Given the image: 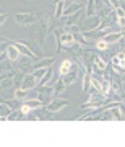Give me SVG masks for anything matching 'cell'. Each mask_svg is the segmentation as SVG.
Segmentation results:
<instances>
[{
  "label": "cell",
  "mask_w": 125,
  "mask_h": 147,
  "mask_svg": "<svg viewBox=\"0 0 125 147\" xmlns=\"http://www.w3.org/2000/svg\"><path fill=\"white\" fill-rule=\"evenodd\" d=\"M16 62L20 64V70H21V74H23V75H25V74H29V70H31V65H33L31 59L26 57V56H23V57L20 56V59H18Z\"/></svg>",
  "instance_id": "14"
},
{
  "label": "cell",
  "mask_w": 125,
  "mask_h": 147,
  "mask_svg": "<svg viewBox=\"0 0 125 147\" xmlns=\"http://www.w3.org/2000/svg\"><path fill=\"white\" fill-rule=\"evenodd\" d=\"M52 88H54V98H55L59 93H62L63 90H65V85H63L62 79H60V75H59V79L55 80V84L52 85Z\"/></svg>",
  "instance_id": "22"
},
{
  "label": "cell",
  "mask_w": 125,
  "mask_h": 147,
  "mask_svg": "<svg viewBox=\"0 0 125 147\" xmlns=\"http://www.w3.org/2000/svg\"><path fill=\"white\" fill-rule=\"evenodd\" d=\"M117 57H119L120 61L124 62V61H125V53H124V51H119V54H117Z\"/></svg>",
  "instance_id": "38"
},
{
  "label": "cell",
  "mask_w": 125,
  "mask_h": 147,
  "mask_svg": "<svg viewBox=\"0 0 125 147\" xmlns=\"http://www.w3.org/2000/svg\"><path fill=\"white\" fill-rule=\"evenodd\" d=\"M54 62H55V57H41V59H37V61L33 62L31 69L33 70H34V69H41V67L47 69V67H51Z\"/></svg>",
  "instance_id": "10"
},
{
  "label": "cell",
  "mask_w": 125,
  "mask_h": 147,
  "mask_svg": "<svg viewBox=\"0 0 125 147\" xmlns=\"http://www.w3.org/2000/svg\"><path fill=\"white\" fill-rule=\"evenodd\" d=\"M21 42H23V44H26V46L31 49L33 53L36 54L37 57H42V54H41V46H37L34 41H31V39H21Z\"/></svg>",
  "instance_id": "19"
},
{
  "label": "cell",
  "mask_w": 125,
  "mask_h": 147,
  "mask_svg": "<svg viewBox=\"0 0 125 147\" xmlns=\"http://www.w3.org/2000/svg\"><path fill=\"white\" fill-rule=\"evenodd\" d=\"M60 79H62V82H63V85H65V87H68V85L75 84V82L78 80V69L73 67L72 70H70V72L65 74V75H62Z\"/></svg>",
  "instance_id": "9"
},
{
  "label": "cell",
  "mask_w": 125,
  "mask_h": 147,
  "mask_svg": "<svg viewBox=\"0 0 125 147\" xmlns=\"http://www.w3.org/2000/svg\"><path fill=\"white\" fill-rule=\"evenodd\" d=\"M73 67H75V65H73V61H72V59H63L62 64H60V69H59V75L62 77V75L68 74Z\"/></svg>",
  "instance_id": "15"
},
{
  "label": "cell",
  "mask_w": 125,
  "mask_h": 147,
  "mask_svg": "<svg viewBox=\"0 0 125 147\" xmlns=\"http://www.w3.org/2000/svg\"><path fill=\"white\" fill-rule=\"evenodd\" d=\"M7 46H8V39H5V41H0V54H2V51H5Z\"/></svg>",
  "instance_id": "35"
},
{
  "label": "cell",
  "mask_w": 125,
  "mask_h": 147,
  "mask_svg": "<svg viewBox=\"0 0 125 147\" xmlns=\"http://www.w3.org/2000/svg\"><path fill=\"white\" fill-rule=\"evenodd\" d=\"M78 3H81V5H84V3H86V0H80Z\"/></svg>",
  "instance_id": "39"
},
{
  "label": "cell",
  "mask_w": 125,
  "mask_h": 147,
  "mask_svg": "<svg viewBox=\"0 0 125 147\" xmlns=\"http://www.w3.org/2000/svg\"><path fill=\"white\" fill-rule=\"evenodd\" d=\"M122 36H124V30H120V31H115V33H107L106 36H102V39H104L107 44H110V42H117Z\"/></svg>",
  "instance_id": "16"
},
{
  "label": "cell",
  "mask_w": 125,
  "mask_h": 147,
  "mask_svg": "<svg viewBox=\"0 0 125 147\" xmlns=\"http://www.w3.org/2000/svg\"><path fill=\"white\" fill-rule=\"evenodd\" d=\"M37 100L42 101V105H47L49 101L54 98V88L52 85H41L39 88H37Z\"/></svg>",
  "instance_id": "4"
},
{
  "label": "cell",
  "mask_w": 125,
  "mask_h": 147,
  "mask_svg": "<svg viewBox=\"0 0 125 147\" xmlns=\"http://www.w3.org/2000/svg\"><path fill=\"white\" fill-rule=\"evenodd\" d=\"M57 2H63V0H52V3H57Z\"/></svg>",
  "instance_id": "40"
},
{
  "label": "cell",
  "mask_w": 125,
  "mask_h": 147,
  "mask_svg": "<svg viewBox=\"0 0 125 147\" xmlns=\"http://www.w3.org/2000/svg\"><path fill=\"white\" fill-rule=\"evenodd\" d=\"M109 5L112 7V8H117V7H120V2L119 0H109Z\"/></svg>",
  "instance_id": "36"
},
{
  "label": "cell",
  "mask_w": 125,
  "mask_h": 147,
  "mask_svg": "<svg viewBox=\"0 0 125 147\" xmlns=\"http://www.w3.org/2000/svg\"><path fill=\"white\" fill-rule=\"evenodd\" d=\"M7 18H8V15H7V13H2V11H0V25H3V23L7 21Z\"/></svg>",
  "instance_id": "37"
},
{
  "label": "cell",
  "mask_w": 125,
  "mask_h": 147,
  "mask_svg": "<svg viewBox=\"0 0 125 147\" xmlns=\"http://www.w3.org/2000/svg\"><path fill=\"white\" fill-rule=\"evenodd\" d=\"M52 69L51 67H47L46 74H44V77L41 79V85H51V79H52Z\"/></svg>",
  "instance_id": "28"
},
{
  "label": "cell",
  "mask_w": 125,
  "mask_h": 147,
  "mask_svg": "<svg viewBox=\"0 0 125 147\" xmlns=\"http://www.w3.org/2000/svg\"><path fill=\"white\" fill-rule=\"evenodd\" d=\"M84 5H81V3H78V2H72L70 5H67L65 8H63V16H67V15H72V13H75V11H78L81 10Z\"/></svg>",
  "instance_id": "17"
},
{
  "label": "cell",
  "mask_w": 125,
  "mask_h": 147,
  "mask_svg": "<svg viewBox=\"0 0 125 147\" xmlns=\"http://www.w3.org/2000/svg\"><path fill=\"white\" fill-rule=\"evenodd\" d=\"M0 103H5V100H3V98H2V96H0Z\"/></svg>",
  "instance_id": "41"
},
{
  "label": "cell",
  "mask_w": 125,
  "mask_h": 147,
  "mask_svg": "<svg viewBox=\"0 0 125 147\" xmlns=\"http://www.w3.org/2000/svg\"><path fill=\"white\" fill-rule=\"evenodd\" d=\"M37 82L34 77H33V74H25L23 75V80H21V88H25V90H33V88H36L37 87Z\"/></svg>",
  "instance_id": "7"
},
{
  "label": "cell",
  "mask_w": 125,
  "mask_h": 147,
  "mask_svg": "<svg viewBox=\"0 0 125 147\" xmlns=\"http://www.w3.org/2000/svg\"><path fill=\"white\" fill-rule=\"evenodd\" d=\"M10 69H11V65H10V61H8L7 57L0 61V74L7 72V70H10Z\"/></svg>",
  "instance_id": "32"
},
{
  "label": "cell",
  "mask_w": 125,
  "mask_h": 147,
  "mask_svg": "<svg viewBox=\"0 0 125 147\" xmlns=\"http://www.w3.org/2000/svg\"><path fill=\"white\" fill-rule=\"evenodd\" d=\"M23 103H26V105L29 106L31 110H39V108L42 106V101H41V100H37V98H31V100H25Z\"/></svg>",
  "instance_id": "27"
},
{
  "label": "cell",
  "mask_w": 125,
  "mask_h": 147,
  "mask_svg": "<svg viewBox=\"0 0 125 147\" xmlns=\"http://www.w3.org/2000/svg\"><path fill=\"white\" fill-rule=\"evenodd\" d=\"M86 16H93L94 15V10H96V5H94V0H86Z\"/></svg>",
  "instance_id": "29"
},
{
  "label": "cell",
  "mask_w": 125,
  "mask_h": 147,
  "mask_svg": "<svg viewBox=\"0 0 125 147\" xmlns=\"http://www.w3.org/2000/svg\"><path fill=\"white\" fill-rule=\"evenodd\" d=\"M18 101H20V100L11 98V100H5V103H7V106H8L10 110H16V108H20V106H18Z\"/></svg>",
  "instance_id": "33"
},
{
  "label": "cell",
  "mask_w": 125,
  "mask_h": 147,
  "mask_svg": "<svg viewBox=\"0 0 125 147\" xmlns=\"http://www.w3.org/2000/svg\"><path fill=\"white\" fill-rule=\"evenodd\" d=\"M0 119H5V118H2V116H0Z\"/></svg>",
  "instance_id": "42"
},
{
  "label": "cell",
  "mask_w": 125,
  "mask_h": 147,
  "mask_svg": "<svg viewBox=\"0 0 125 147\" xmlns=\"http://www.w3.org/2000/svg\"><path fill=\"white\" fill-rule=\"evenodd\" d=\"M73 39H75V42H76V44H80V46H83V47H88V46H89V41H88V39H86V38H84L80 31L73 34Z\"/></svg>",
  "instance_id": "23"
},
{
  "label": "cell",
  "mask_w": 125,
  "mask_h": 147,
  "mask_svg": "<svg viewBox=\"0 0 125 147\" xmlns=\"http://www.w3.org/2000/svg\"><path fill=\"white\" fill-rule=\"evenodd\" d=\"M89 98L86 103H83L81 105V110H98L99 106H102L107 101V98H106L104 95L101 93V92H98V90H89Z\"/></svg>",
  "instance_id": "2"
},
{
  "label": "cell",
  "mask_w": 125,
  "mask_h": 147,
  "mask_svg": "<svg viewBox=\"0 0 125 147\" xmlns=\"http://www.w3.org/2000/svg\"><path fill=\"white\" fill-rule=\"evenodd\" d=\"M101 93L104 96H109L110 95V79H102L101 80Z\"/></svg>",
  "instance_id": "21"
},
{
  "label": "cell",
  "mask_w": 125,
  "mask_h": 147,
  "mask_svg": "<svg viewBox=\"0 0 125 147\" xmlns=\"http://www.w3.org/2000/svg\"><path fill=\"white\" fill-rule=\"evenodd\" d=\"M15 46H16V49L20 51V54H23V56H26V57L33 59V61H37V59H41V57H37L36 54L33 53V51H31V49H29V47L26 46V44H23L21 41H18V42L15 44Z\"/></svg>",
  "instance_id": "11"
},
{
  "label": "cell",
  "mask_w": 125,
  "mask_h": 147,
  "mask_svg": "<svg viewBox=\"0 0 125 147\" xmlns=\"http://www.w3.org/2000/svg\"><path fill=\"white\" fill-rule=\"evenodd\" d=\"M93 64H96V69H94V70H101V72H104L106 69H107V65H109V62H106V61L101 57L99 54H96V57H94V62Z\"/></svg>",
  "instance_id": "20"
},
{
  "label": "cell",
  "mask_w": 125,
  "mask_h": 147,
  "mask_svg": "<svg viewBox=\"0 0 125 147\" xmlns=\"http://www.w3.org/2000/svg\"><path fill=\"white\" fill-rule=\"evenodd\" d=\"M67 105H70L68 100H65V98H57V96H55V98H52V100L46 105V110H49L51 113L55 115V113H59L60 110H63Z\"/></svg>",
  "instance_id": "6"
},
{
  "label": "cell",
  "mask_w": 125,
  "mask_h": 147,
  "mask_svg": "<svg viewBox=\"0 0 125 147\" xmlns=\"http://www.w3.org/2000/svg\"><path fill=\"white\" fill-rule=\"evenodd\" d=\"M54 5H55V11H54V15H52V20H54V21L62 20V16H63V8H65V3H63V2H57V3H54Z\"/></svg>",
  "instance_id": "18"
},
{
  "label": "cell",
  "mask_w": 125,
  "mask_h": 147,
  "mask_svg": "<svg viewBox=\"0 0 125 147\" xmlns=\"http://www.w3.org/2000/svg\"><path fill=\"white\" fill-rule=\"evenodd\" d=\"M107 47H109V44L101 38V39H96V42H94V49L98 51V53H102V51H107Z\"/></svg>",
  "instance_id": "26"
},
{
  "label": "cell",
  "mask_w": 125,
  "mask_h": 147,
  "mask_svg": "<svg viewBox=\"0 0 125 147\" xmlns=\"http://www.w3.org/2000/svg\"><path fill=\"white\" fill-rule=\"evenodd\" d=\"M5 56H7V59L10 61V62H16L18 59H20V51L16 49V46L15 44H8L7 46V49H5Z\"/></svg>",
  "instance_id": "12"
},
{
  "label": "cell",
  "mask_w": 125,
  "mask_h": 147,
  "mask_svg": "<svg viewBox=\"0 0 125 147\" xmlns=\"http://www.w3.org/2000/svg\"><path fill=\"white\" fill-rule=\"evenodd\" d=\"M46 70L47 69H44V67H41V69H34V70H33V77H34V79L37 80V82H41V79L42 77H44V74H46Z\"/></svg>",
  "instance_id": "30"
},
{
  "label": "cell",
  "mask_w": 125,
  "mask_h": 147,
  "mask_svg": "<svg viewBox=\"0 0 125 147\" xmlns=\"http://www.w3.org/2000/svg\"><path fill=\"white\" fill-rule=\"evenodd\" d=\"M0 11H2V7H0Z\"/></svg>",
  "instance_id": "43"
},
{
  "label": "cell",
  "mask_w": 125,
  "mask_h": 147,
  "mask_svg": "<svg viewBox=\"0 0 125 147\" xmlns=\"http://www.w3.org/2000/svg\"><path fill=\"white\" fill-rule=\"evenodd\" d=\"M26 96H28V90H25V88H16L15 96H13V98H16V100H26Z\"/></svg>",
  "instance_id": "31"
},
{
  "label": "cell",
  "mask_w": 125,
  "mask_h": 147,
  "mask_svg": "<svg viewBox=\"0 0 125 147\" xmlns=\"http://www.w3.org/2000/svg\"><path fill=\"white\" fill-rule=\"evenodd\" d=\"M99 23H101V18H99L98 15L86 16V20L83 21V25H80V26H78V30H80V33L93 31V30H98Z\"/></svg>",
  "instance_id": "5"
},
{
  "label": "cell",
  "mask_w": 125,
  "mask_h": 147,
  "mask_svg": "<svg viewBox=\"0 0 125 147\" xmlns=\"http://www.w3.org/2000/svg\"><path fill=\"white\" fill-rule=\"evenodd\" d=\"M83 10V8H81ZM81 10H78V11H75V13H72V15H67L65 16V30H67L68 26H75V25H78V21H80V18H81Z\"/></svg>",
  "instance_id": "13"
},
{
  "label": "cell",
  "mask_w": 125,
  "mask_h": 147,
  "mask_svg": "<svg viewBox=\"0 0 125 147\" xmlns=\"http://www.w3.org/2000/svg\"><path fill=\"white\" fill-rule=\"evenodd\" d=\"M13 20H15V23L20 25V26L29 28L37 21V16H36V13H31V11H21V13H15Z\"/></svg>",
  "instance_id": "3"
},
{
  "label": "cell",
  "mask_w": 125,
  "mask_h": 147,
  "mask_svg": "<svg viewBox=\"0 0 125 147\" xmlns=\"http://www.w3.org/2000/svg\"><path fill=\"white\" fill-rule=\"evenodd\" d=\"M81 84H83V92L84 93H89V90H91V82H89V74L84 72L81 75Z\"/></svg>",
  "instance_id": "25"
},
{
  "label": "cell",
  "mask_w": 125,
  "mask_h": 147,
  "mask_svg": "<svg viewBox=\"0 0 125 147\" xmlns=\"http://www.w3.org/2000/svg\"><path fill=\"white\" fill-rule=\"evenodd\" d=\"M110 65H115V67H124V62H122L117 56H114V57L110 59Z\"/></svg>",
  "instance_id": "34"
},
{
  "label": "cell",
  "mask_w": 125,
  "mask_h": 147,
  "mask_svg": "<svg viewBox=\"0 0 125 147\" xmlns=\"http://www.w3.org/2000/svg\"><path fill=\"white\" fill-rule=\"evenodd\" d=\"M54 25H55V21L52 20V16L46 13V15H42L39 20H37V25H36V30H34V42H36L37 46L44 47L46 44V39H47V34L51 31H54Z\"/></svg>",
  "instance_id": "1"
},
{
  "label": "cell",
  "mask_w": 125,
  "mask_h": 147,
  "mask_svg": "<svg viewBox=\"0 0 125 147\" xmlns=\"http://www.w3.org/2000/svg\"><path fill=\"white\" fill-rule=\"evenodd\" d=\"M5 119L8 121H16V119H23V113H21L20 108H16V110H11L10 113H8V116H7Z\"/></svg>",
  "instance_id": "24"
},
{
  "label": "cell",
  "mask_w": 125,
  "mask_h": 147,
  "mask_svg": "<svg viewBox=\"0 0 125 147\" xmlns=\"http://www.w3.org/2000/svg\"><path fill=\"white\" fill-rule=\"evenodd\" d=\"M59 41H60V46L68 49V47H72L75 44V39H73V34L68 31H63L62 34H59Z\"/></svg>",
  "instance_id": "8"
}]
</instances>
